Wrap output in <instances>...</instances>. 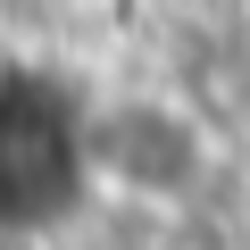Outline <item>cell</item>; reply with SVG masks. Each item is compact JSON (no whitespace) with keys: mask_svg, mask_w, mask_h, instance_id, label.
<instances>
[{"mask_svg":"<svg viewBox=\"0 0 250 250\" xmlns=\"http://www.w3.org/2000/svg\"><path fill=\"white\" fill-rule=\"evenodd\" d=\"M92 167H117L142 192H175L192 175V134L167 108H117L108 125H92Z\"/></svg>","mask_w":250,"mask_h":250,"instance_id":"2","label":"cell"},{"mask_svg":"<svg viewBox=\"0 0 250 250\" xmlns=\"http://www.w3.org/2000/svg\"><path fill=\"white\" fill-rule=\"evenodd\" d=\"M92 167V125L42 75H0V225H50Z\"/></svg>","mask_w":250,"mask_h":250,"instance_id":"1","label":"cell"}]
</instances>
